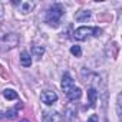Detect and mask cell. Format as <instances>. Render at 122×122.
I'll return each instance as SVG.
<instances>
[{
    "mask_svg": "<svg viewBox=\"0 0 122 122\" xmlns=\"http://www.w3.org/2000/svg\"><path fill=\"white\" fill-rule=\"evenodd\" d=\"M66 96L69 98V101H78V99H81V96H82V91H81V88L75 86L69 93H66Z\"/></svg>",
    "mask_w": 122,
    "mask_h": 122,
    "instance_id": "obj_9",
    "label": "cell"
},
{
    "mask_svg": "<svg viewBox=\"0 0 122 122\" xmlns=\"http://www.w3.org/2000/svg\"><path fill=\"white\" fill-rule=\"evenodd\" d=\"M3 118L5 119H15V118H17V108H13V109H9V111L3 112Z\"/></svg>",
    "mask_w": 122,
    "mask_h": 122,
    "instance_id": "obj_14",
    "label": "cell"
},
{
    "mask_svg": "<svg viewBox=\"0 0 122 122\" xmlns=\"http://www.w3.org/2000/svg\"><path fill=\"white\" fill-rule=\"evenodd\" d=\"M98 96H99L98 91H96L93 86H91V88L88 89V99H89V106H91V108H95V106H96Z\"/></svg>",
    "mask_w": 122,
    "mask_h": 122,
    "instance_id": "obj_7",
    "label": "cell"
},
{
    "mask_svg": "<svg viewBox=\"0 0 122 122\" xmlns=\"http://www.w3.org/2000/svg\"><path fill=\"white\" fill-rule=\"evenodd\" d=\"M42 121L43 122H59V115L57 112H53V111H45L42 113Z\"/></svg>",
    "mask_w": 122,
    "mask_h": 122,
    "instance_id": "obj_6",
    "label": "cell"
},
{
    "mask_svg": "<svg viewBox=\"0 0 122 122\" xmlns=\"http://www.w3.org/2000/svg\"><path fill=\"white\" fill-rule=\"evenodd\" d=\"M3 96L7 101H15V99H17V92L13 91V89H5L3 91Z\"/></svg>",
    "mask_w": 122,
    "mask_h": 122,
    "instance_id": "obj_13",
    "label": "cell"
},
{
    "mask_svg": "<svg viewBox=\"0 0 122 122\" xmlns=\"http://www.w3.org/2000/svg\"><path fill=\"white\" fill-rule=\"evenodd\" d=\"M102 33V29L99 27H91V26H82V27H78L75 32H73V39L75 40H85L88 39L89 36H101Z\"/></svg>",
    "mask_w": 122,
    "mask_h": 122,
    "instance_id": "obj_1",
    "label": "cell"
},
{
    "mask_svg": "<svg viewBox=\"0 0 122 122\" xmlns=\"http://www.w3.org/2000/svg\"><path fill=\"white\" fill-rule=\"evenodd\" d=\"M63 13H65V10L60 5H53L46 13V23L49 26H57L60 22V17L63 16Z\"/></svg>",
    "mask_w": 122,
    "mask_h": 122,
    "instance_id": "obj_2",
    "label": "cell"
},
{
    "mask_svg": "<svg viewBox=\"0 0 122 122\" xmlns=\"http://www.w3.org/2000/svg\"><path fill=\"white\" fill-rule=\"evenodd\" d=\"M106 122H108V121H106Z\"/></svg>",
    "mask_w": 122,
    "mask_h": 122,
    "instance_id": "obj_18",
    "label": "cell"
},
{
    "mask_svg": "<svg viewBox=\"0 0 122 122\" xmlns=\"http://www.w3.org/2000/svg\"><path fill=\"white\" fill-rule=\"evenodd\" d=\"M71 53L73 55V56H76V57H79L81 55H82V49H81V46H72L71 47Z\"/></svg>",
    "mask_w": 122,
    "mask_h": 122,
    "instance_id": "obj_15",
    "label": "cell"
},
{
    "mask_svg": "<svg viewBox=\"0 0 122 122\" xmlns=\"http://www.w3.org/2000/svg\"><path fill=\"white\" fill-rule=\"evenodd\" d=\"M62 89H63V92L65 93H69L73 88H75V82H73V79H72V76L66 72V73H63V76H62Z\"/></svg>",
    "mask_w": 122,
    "mask_h": 122,
    "instance_id": "obj_4",
    "label": "cell"
},
{
    "mask_svg": "<svg viewBox=\"0 0 122 122\" xmlns=\"http://www.w3.org/2000/svg\"><path fill=\"white\" fill-rule=\"evenodd\" d=\"M20 63H22V66H25V68H29V66L32 65V57H30V53H29V52L23 50V52L20 53Z\"/></svg>",
    "mask_w": 122,
    "mask_h": 122,
    "instance_id": "obj_8",
    "label": "cell"
},
{
    "mask_svg": "<svg viewBox=\"0 0 122 122\" xmlns=\"http://www.w3.org/2000/svg\"><path fill=\"white\" fill-rule=\"evenodd\" d=\"M40 99H42L43 103H46V105H52V103H55V102L57 101V95H56L55 91H45V92H42Z\"/></svg>",
    "mask_w": 122,
    "mask_h": 122,
    "instance_id": "obj_5",
    "label": "cell"
},
{
    "mask_svg": "<svg viewBox=\"0 0 122 122\" xmlns=\"http://www.w3.org/2000/svg\"><path fill=\"white\" fill-rule=\"evenodd\" d=\"M32 53H33V56H35L36 59H40V57L43 56V53H45V47H43V46L36 45V46H33V47H32Z\"/></svg>",
    "mask_w": 122,
    "mask_h": 122,
    "instance_id": "obj_12",
    "label": "cell"
},
{
    "mask_svg": "<svg viewBox=\"0 0 122 122\" xmlns=\"http://www.w3.org/2000/svg\"><path fill=\"white\" fill-rule=\"evenodd\" d=\"M88 122H98V115H91V118L88 119Z\"/></svg>",
    "mask_w": 122,
    "mask_h": 122,
    "instance_id": "obj_16",
    "label": "cell"
},
{
    "mask_svg": "<svg viewBox=\"0 0 122 122\" xmlns=\"http://www.w3.org/2000/svg\"><path fill=\"white\" fill-rule=\"evenodd\" d=\"M20 122H29V121H27V119H23V121H20Z\"/></svg>",
    "mask_w": 122,
    "mask_h": 122,
    "instance_id": "obj_17",
    "label": "cell"
},
{
    "mask_svg": "<svg viewBox=\"0 0 122 122\" xmlns=\"http://www.w3.org/2000/svg\"><path fill=\"white\" fill-rule=\"evenodd\" d=\"M33 7H35L33 2H19V9L22 13H29V12H32Z\"/></svg>",
    "mask_w": 122,
    "mask_h": 122,
    "instance_id": "obj_10",
    "label": "cell"
},
{
    "mask_svg": "<svg viewBox=\"0 0 122 122\" xmlns=\"http://www.w3.org/2000/svg\"><path fill=\"white\" fill-rule=\"evenodd\" d=\"M17 45H19V37L16 33H9V35H6L0 39V50L2 52L10 50V49L16 47Z\"/></svg>",
    "mask_w": 122,
    "mask_h": 122,
    "instance_id": "obj_3",
    "label": "cell"
},
{
    "mask_svg": "<svg viewBox=\"0 0 122 122\" xmlns=\"http://www.w3.org/2000/svg\"><path fill=\"white\" fill-rule=\"evenodd\" d=\"M89 17H91V12H88V10H81V12H76V15H75V19L78 22H85Z\"/></svg>",
    "mask_w": 122,
    "mask_h": 122,
    "instance_id": "obj_11",
    "label": "cell"
}]
</instances>
